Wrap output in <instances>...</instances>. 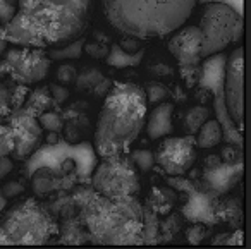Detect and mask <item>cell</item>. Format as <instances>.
<instances>
[{
    "instance_id": "6da1fadb",
    "label": "cell",
    "mask_w": 251,
    "mask_h": 249,
    "mask_svg": "<svg viewBox=\"0 0 251 249\" xmlns=\"http://www.w3.org/2000/svg\"><path fill=\"white\" fill-rule=\"evenodd\" d=\"M93 0H19L0 38L18 47L57 49L83 35Z\"/></svg>"
},
{
    "instance_id": "7a4b0ae2",
    "label": "cell",
    "mask_w": 251,
    "mask_h": 249,
    "mask_svg": "<svg viewBox=\"0 0 251 249\" xmlns=\"http://www.w3.org/2000/svg\"><path fill=\"white\" fill-rule=\"evenodd\" d=\"M148 100L133 83H117L103 101L95 129V151L100 158L124 155L145 127Z\"/></svg>"
},
{
    "instance_id": "3957f363",
    "label": "cell",
    "mask_w": 251,
    "mask_h": 249,
    "mask_svg": "<svg viewBox=\"0 0 251 249\" xmlns=\"http://www.w3.org/2000/svg\"><path fill=\"white\" fill-rule=\"evenodd\" d=\"M196 0H103L112 28L133 38H162L182 26Z\"/></svg>"
},
{
    "instance_id": "277c9868",
    "label": "cell",
    "mask_w": 251,
    "mask_h": 249,
    "mask_svg": "<svg viewBox=\"0 0 251 249\" xmlns=\"http://www.w3.org/2000/svg\"><path fill=\"white\" fill-rule=\"evenodd\" d=\"M129 199H108L100 196L86 211V224L95 239L103 244H129L140 237V210Z\"/></svg>"
},
{
    "instance_id": "5b68a950",
    "label": "cell",
    "mask_w": 251,
    "mask_h": 249,
    "mask_svg": "<svg viewBox=\"0 0 251 249\" xmlns=\"http://www.w3.org/2000/svg\"><path fill=\"white\" fill-rule=\"evenodd\" d=\"M55 234V222L33 198L12 204L0 215V246H42Z\"/></svg>"
},
{
    "instance_id": "8992f818",
    "label": "cell",
    "mask_w": 251,
    "mask_h": 249,
    "mask_svg": "<svg viewBox=\"0 0 251 249\" xmlns=\"http://www.w3.org/2000/svg\"><path fill=\"white\" fill-rule=\"evenodd\" d=\"M200 29L203 35L201 59L222 52L241 38L243 19L234 7L222 2H210L203 7Z\"/></svg>"
},
{
    "instance_id": "52a82bcc",
    "label": "cell",
    "mask_w": 251,
    "mask_h": 249,
    "mask_svg": "<svg viewBox=\"0 0 251 249\" xmlns=\"http://www.w3.org/2000/svg\"><path fill=\"white\" fill-rule=\"evenodd\" d=\"M93 189L108 199H129L140 193V175L134 163L124 155L105 156L91 177Z\"/></svg>"
},
{
    "instance_id": "ba28073f",
    "label": "cell",
    "mask_w": 251,
    "mask_h": 249,
    "mask_svg": "<svg viewBox=\"0 0 251 249\" xmlns=\"http://www.w3.org/2000/svg\"><path fill=\"white\" fill-rule=\"evenodd\" d=\"M5 67L16 81L23 84H35L45 79L50 69V59L43 49L19 47L7 52Z\"/></svg>"
},
{
    "instance_id": "9c48e42d",
    "label": "cell",
    "mask_w": 251,
    "mask_h": 249,
    "mask_svg": "<svg viewBox=\"0 0 251 249\" xmlns=\"http://www.w3.org/2000/svg\"><path fill=\"white\" fill-rule=\"evenodd\" d=\"M158 167L169 175H184L196 160L195 138H165L155 153Z\"/></svg>"
},
{
    "instance_id": "30bf717a",
    "label": "cell",
    "mask_w": 251,
    "mask_h": 249,
    "mask_svg": "<svg viewBox=\"0 0 251 249\" xmlns=\"http://www.w3.org/2000/svg\"><path fill=\"white\" fill-rule=\"evenodd\" d=\"M226 105L230 119L243 127L244 117V50L234 49L226 66Z\"/></svg>"
},
{
    "instance_id": "8fae6325",
    "label": "cell",
    "mask_w": 251,
    "mask_h": 249,
    "mask_svg": "<svg viewBox=\"0 0 251 249\" xmlns=\"http://www.w3.org/2000/svg\"><path fill=\"white\" fill-rule=\"evenodd\" d=\"M9 125L14 134V151H12L14 156L25 160L40 148L43 139V129L38 119L31 112H18Z\"/></svg>"
},
{
    "instance_id": "7c38bea8",
    "label": "cell",
    "mask_w": 251,
    "mask_h": 249,
    "mask_svg": "<svg viewBox=\"0 0 251 249\" xmlns=\"http://www.w3.org/2000/svg\"><path fill=\"white\" fill-rule=\"evenodd\" d=\"M169 40V52L181 66H196L201 60L203 35L200 26L182 25Z\"/></svg>"
},
{
    "instance_id": "4fadbf2b",
    "label": "cell",
    "mask_w": 251,
    "mask_h": 249,
    "mask_svg": "<svg viewBox=\"0 0 251 249\" xmlns=\"http://www.w3.org/2000/svg\"><path fill=\"white\" fill-rule=\"evenodd\" d=\"M172 115H174V107L172 103H165V101L157 105L150 112V115H147L148 121H145V124H147V132L150 139H160L171 134Z\"/></svg>"
},
{
    "instance_id": "5bb4252c",
    "label": "cell",
    "mask_w": 251,
    "mask_h": 249,
    "mask_svg": "<svg viewBox=\"0 0 251 249\" xmlns=\"http://www.w3.org/2000/svg\"><path fill=\"white\" fill-rule=\"evenodd\" d=\"M222 141V125L217 119H206L196 131V146L198 148H213Z\"/></svg>"
},
{
    "instance_id": "9a60e30c",
    "label": "cell",
    "mask_w": 251,
    "mask_h": 249,
    "mask_svg": "<svg viewBox=\"0 0 251 249\" xmlns=\"http://www.w3.org/2000/svg\"><path fill=\"white\" fill-rule=\"evenodd\" d=\"M33 187L38 194H47L55 187V177H53L52 170L49 169H40L38 172L33 175L31 179Z\"/></svg>"
},
{
    "instance_id": "2e32d148",
    "label": "cell",
    "mask_w": 251,
    "mask_h": 249,
    "mask_svg": "<svg viewBox=\"0 0 251 249\" xmlns=\"http://www.w3.org/2000/svg\"><path fill=\"white\" fill-rule=\"evenodd\" d=\"M141 57H143V52L138 53V55L133 59L131 55H126L124 50H122V47H114V50H112L110 57H108V64H110V66H115V67L136 66V64L140 62Z\"/></svg>"
},
{
    "instance_id": "e0dca14e",
    "label": "cell",
    "mask_w": 251,
    "mask_h": 249,
    "mask_svg": "<svg viewBox=\"0 0 251 249\" xmlns=\"http://www.w3.org/2000/svg\"><path fill=\"white\" fill-rule=\"evenodd\" d=\"M14 151V134L11 125L0 124V156H9Z\"/></svg>"
},
{
    "instance_id": "ac0fdd59",
    "label": "cell",
    "mask_w": 251,
    "mask_h": 249,
    "mask_svg": "<svg viewBox=\"0 0 251 249\" xmlns=\"http://www.w3.org/2000/svg\"><path fill=\"white\" fill-rule=\"evenodd\" d=\"M208 119V110L205 107H196L193 108L188 114V119H186V125L189 127L191 132H196L200 129V125Z\"/></svg>"
},
{
    "instance_id": "d6986e66",
    "label": "cell",
    "mask_w": 251,
    "mask_h": 249,
    "mask_svg": "<svg viewBox=\"0 0 251 249\" xmlns=\"http://www.w3.org/2000/svg\"><path fill=\"white\" fill-rule=\"evenodd\" d=\"M38 122L43 131L47 129L50 132H59L62 129V119L57 114H53V112H42V115L38 117Z\"/></svg>"
},
{
    "instance_id": "ffe728a7",
    "label": "cell",
    "mask_w": 251,
    "mask_h": 249,
    "mask_svg": "<svg viewBox=\"0 0 251 249\" xmlns=\"http://www.w3.org/2000/svg\"><path fill=\"white\" fill-rule=\"evenodd\" d=\"M0 193H2V196H4L5 199H14L19 194L25 193V186H23V182H19V180H11V182L4 184V186L0 187Z\"/></svg>"
},
{
    "instance_id": "44dd1931",
    "label": "cell",
    "mask_w": 251,
    "mask_h": 249,
    "mask_svg": "<svg viewBox=\"0 0 251 249\" xmlns=\"http://www.w3.org/2000/svg\"><path fill=\"white\" fill-rule=\"evenodd\" d=\"M145 95H147L148 101H160L165 98L167 90H165V86H162L160 83H151V84H148V88L145 90Z\"/></svg>"
},
{
    "instance_id": "7402d4cb",
    "label": "cell",
    "mask_w": 251,
    "mask_h": 249,
    "mask_svg": "<svg viewBox=\"0 0 251 249\" xmlns=\"http://www.w3.org/2000/svg\"><path fill=\"white\" fill-rule=\"evenodd\" d=\"M12 167H14V163L9 156H0V180L5 179V175L12 172Z\"/></svg>"
},
{
    "instance_id": "603a6c76",
    "label": "cell",
    "mask_w": 251,
    "mask_h": 249,
    "mask_svg": "<svg viewBox=\"0 0 251 249\" xmlns=\"http://www.w3.org/2000/svg\"><path fill=\"white\" fill-rule=\"evenodd\" d=\"M227 244H243V232H236V235H234L232 241H229Z\"/></svg>"
},
{
    "instance_id": "cb8c5ba5",
    "label": "cell",
    "mask_w": 251,
    "mask_h": 249,
    "mask_svg": "<svg viewBox=\"0 0 251 249\" xmlns=\"http://www.w3.org/2000/svg\"><path fill=\"white\" fill-rule=\"evenodd\" d=\"M4 49H5V40L0 38V53L4 52Z\"/></svg>"
},
{
    "instance_id": "d4e9b609",
    "label": "cell",
    "mask_w": 251,
    "mask_h": 249,
    "mask_svg": "<svg viewBox=\"0 0 251 249\" xmlns=\"http://www.w3.org/2000/svg\"><path fill=\"white\" fill-rule=\"evenodd\" d=\"M7 2H9V4H18L19 0H7Z\"/></svg>"
},
{
    "instance_id": "484cf974",
    "label": "cell",
    "mask_w": 251,
    "mask_h": 249,
    "mask_svg": "<svg viewBox=\"0 0 251 249\" xmlns=\"http://www.w3.org/2000/svg\"><path fill=\"white\" fill-rule=\"evenodd\" d=\"M0 28H2V21H0Z\"/></svg>"
}]
</instances>
